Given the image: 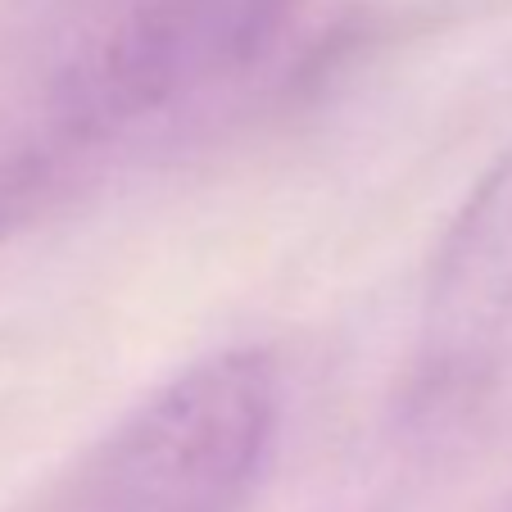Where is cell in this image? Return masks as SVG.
Segmentation results:
<instances>
[{"label": "cell", "mask_w": 512, "mask_h": 512, "mask_svg": "<svg viewBox=\"0 0 512 512\" xmlns=\"http://www.w3.org/2000/svg\"><path fill=\"white\" fill-rule=\"evenodd\" d=\"M304 0H132L0 159V227L19 223L109 141L173 118L277 55Z\"/></svg>", "instance_id": "6da1fadb"}, {"label": "cell", "mask_w": 512, "mask_h": 512, "mask_svg": "<svg viewBox=\"0 0 512 512\" xmlns=\"http://www.w3.org/2000/svg\"><path fill=\"white\" fill-rule=\"evenodd\" d=\"M281 426L268 349L232 345L186 363L141 399L91 467V512H241Z\"/></svg>", "instance_id": "7a4b0ae2"}, {"label": "cell", "mask_w": 512, "mask_h": 512, "mask_svg": "<svg viewBox=\"0 0 512 512\" xmlns=\"http://www.w3.org/2000/svg\"><path fill=\"white\" fill-rule=\"evenodd\" d=\"M512 377V141L458 200L431 254L413 349V404L449 417Z\"/></svg>", "instance_id": "3957f363"}]
</instances>
